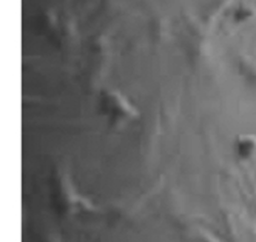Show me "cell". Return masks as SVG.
I'll return each mask as SVG.
<instances>
[{
  "label": "cell",
  "instance_id": "obj_1",
  "mask_svg": "<svg viewBox=\"0 0 256 242\" xmlns=\"http://www.w3.org/2000/svg\"><path fill=\"white\" fill-rule=\"evenodd\" d=\"M104 105L108 113L118 119H130L136 116L134 108L119 92H106L104 98Z\"/></svg>",
  "mask_w": 256,
  "mask_h": 242
}]
</instances>
